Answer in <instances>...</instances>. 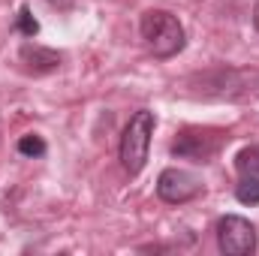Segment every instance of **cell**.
Returning <instances> with one entry per match:
<instances>
[{
  "mask_svg": "<svg viewBox=\"0 0 259 256\" xmlns=\"http://www.w3.org/2000/svg\"><path fill=\"white\" fill-rule=\"evenodd\" d=\"M196 97L211 100H256L259 72L256 69H235V66H214L202 75H193Z\"/></svg>",
  "mask_w": 259,
  "mask_h": 256,
  "instance_id": "2",
  "label": "cell"
},
{
  "mask_svg": "<svg viewBox=\"0 0 259 256\" xmlns=\"http://www.w3.org/2000/svg\"><path fill=\"white\" fill-rule=\"evenodd\" d=\"M12 30L21 33L24 39H33V36L39 33V21L33 18L30 6H21V9H18V18H15V24H12Z\"/></svg>",
  "mask_w": 259,
  "mask_h": 256,
  "instance_id": "11",
  "label": "cell"
},
{
  "mask_svg": "<svg viewBox=\"0 0 259 256\" xmlns=\"http://www.w3.org/2000/svg\"><path fill=\"white\" fill-rule=\"evenodd\" d=\"M226 139H229V133L217 127H184L175 133L169 151H172L175 160H187V163H196V166H205L220 154Z\"/></svg>",
  "mask_w": 259,
  "mask_h": 256,
  "instance_id": "4",
  "label": "cell"
},
{
  "mask_svg": "<svg viewBox=\"0 0 259 256\" xmlns=\"http://www.w3.org/2000/svg\"><path fill=\"white\" fill-rule=\"evenodd\" d=\"M214 238L223 256H253L259 247L256 226L241 214H223L214 223Z\"/></svg>",
  "mask_w": 259,
  "mask_h": 256,
  "instance_id": "5",
  "label": "cell"
},
{
  "mask_svg": "<svg viewBox=\"0 0 259 256\" xmlns=\"http://www.w3.org/2000/svg\"><path fill=\"white\" fill-rule=\"evenodd\" d=\"M157 130V115L151 109H139L133 112L127 127L121 133V145H118V160L121 169L130 178L142 175V169L148 166V154H151V139Z\"/></svg>",
  "mask_w": 259,
  "mask_h": 256,
  "instance_id": "3",
  "label": "cell"
},
{
  "mask_svg": "<svg viewBox=\"0 0 259 256\" xmlns=\"http://www.w3.org/2000/svg\"><path fill=\"white\" fill-rule=\"evenodd\" d=\"M139 33L145 39V49L157 61H172L187 49V30L169 9H145L139 18Z\"/></svg>",
  "mask_w": 259,
  "mask_h": 256,
  "instance_id": "1",
  "label": "cell"
},
{
  "mask_svg": "<svg viewBox=\"0 0 259 256\" xmlns=\"http://www.w3.org/2000/svg\"><path fill=\"white\" fill-rule=\"evenodd\" d=\"M235 169H238V175H259V142L235 154Z\"/></svg>",
  "mask_w": 259,
  "mask_h": 256,
  "instance_id": "10",
  "label": "cell"
},
{
  "mask_svg": "<svg viewBox=\"0 0 259 256\" xmlns=\"http://www.w3.org/2000/svg\"><path fill=\"white\" fill-rule=\"evenodd\" d=\"M18 64L27 75H49V72H58L64 64V55L55 52V49H46L33 39H27L21 49H18Z\"/></svg>",
  "mask_w": 259,
  "mask_h": 256,
  "instance_id": "7",
  "label": "cell"
},
{
  "mask_svg": "<svg viewBox=\"0 0 259 256\" xmlns=\"http://www.w3.org/2000/svg\"><path fill=\"white\" fill-rule=\"evenodd\" d=\"M15 151H18L21 157H27V160H39V157L49 154V145H46V139H42L39 133H24V136L15 142Z\"/></svg>",
  "mask_w": 259,
  "mask_h": 256,
  "instance_id": "8",
  "label": "cell"
},
{
  "mask_svg": "<svg viewBox=\"0 0 259 256\" xmlns=\"http://www.w3.org/2000/svg\"><path fill=\"white\" fill-rule=\"evenodd\" d=\"M235 199L247 208L259 205V175H241L235 184Z\"/></svg>",
  "mask_w": 259,
  "mask_h": 256,
  "instance_id": "9",
  "label": "cell"
},
{
  "mask_svg": "<svg viewBox=\"0 0 259 256\" xmlns=\"http://www.w3.org/2000/svg\"><path fill=\"white\" fill-rule=\"evenodd\" d=\"M250 18H253V27H256V33H259V0L253 3V15Z\"/></svg>",
  "mask_w": 259,
  "mask_h": 256,
  "instance_id": "12",
  "label": "cell"
},
{
  "mask_svg": "<svg viewBox=\"0 0 259 256\" xmlns=\"http://www.w3.org/2000/svg\"><path fill=\"white\" fill-rule=\"evenodd\" d=\"M202 193H205V181L199 175H193L190 169L169 166L157 178V196L166 205H187V202L199 199Z\"/></svg>",
  "mask_w": 259,
  "mask_h": 256,
  "instance_id": "6",
  "label": "cell"
}]
</instances>
